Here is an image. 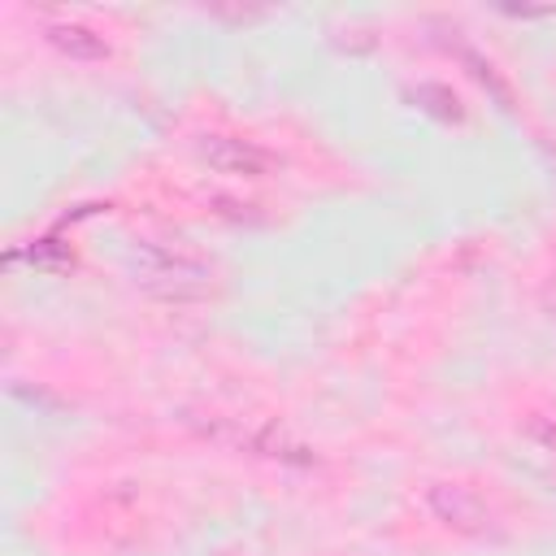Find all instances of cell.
<instances>
[{
	"mask_svg": "<svg viewBox=\"0 0 556 556\" xmlns=\"http://www.w3.org/2000/svg\"><path fill=\"white\" fill-rule=\"evenodd\" d=\"M426 508L434 513V521H443L447 530H456V534H469V539H478V534H486L491 530V504L473 491V486H460V482H434L430 491H426Z\"/></svg>",
	"mask_w": 556,
	"mask_h": 556,
	"instance_id": "cell-1",
	"label": "cell"
},
{
	"mask_svg": "<svg viewBox=\"0 0 556 556\" xmlns=\"http://www.w3.org/2000/svg\"><path fill=\"white\" fill-rule=\"evenodd\" d=\"M48 39H52L65 56H74V61H104V56H109V39H100L96 30H87V26H78V22H52V26H48Z\"/></svg>",
	"mask_w": 556,
	"mask_h": 556,
	"instance_id": "cell-3",
	"label": "cell"
},
{
	"mask_svg": "<svg viewBox=\"0 0 556 556\" xmlns=\"http://www.w3.org/2000/svg\"><path fill=\"white\" fill-rule=\"evenodd\" d=\"M200 156L217 174H226V178H269L274 174V156L265 148L243 143V139H230V135H204Z\"/></svg>",
	"mask_w": 556,
	"mask_h": 556,
	"instance_id": "cell-2",
	"label": "cell"
}]
</instances>
